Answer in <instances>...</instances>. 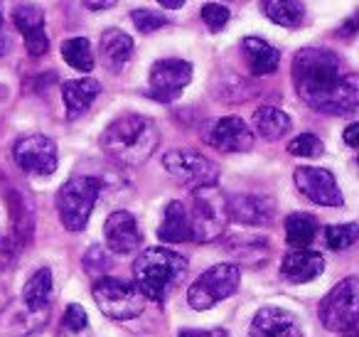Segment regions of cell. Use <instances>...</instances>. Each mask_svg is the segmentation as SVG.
<instances>
[{
	"label": "cell",
	"instance_id": "9c48e42d",
	"mask_svg": "<svg viewBox=\"0 0 359 337\" xmlns=\"http://www.w3.org/2000/svg\"><path fill=\"white\" fill-rule=\"evenodd\" d=\"M163 168L168 170L170 178H175L177 183L187 185V187H210L217 185L219 180V165L212 158L202 155L200 150H170L163 155Z\"/></svg>",
	"mask_w": 359,
	"mask_h": 337
},
{
	"label": "cell",
	"instance_id": "2e32d148",
	"mask_svg": "<svg viewBox=\"0 0 359 337\" xmlns=\"http://www.w3.org/2000/svg\"><path fill=\"white\" fill-rule=\"evenodd\" d=\"M13 25L22 32L25 37V47L30 57H42L50 50V37L45 30V11L40 6H18L13 11Z\"/></svg>",
	"mask_w": 359,
	"mask_h": 337
},
{
	"label": "cell",
	"instance_id": "3957f363",
	"mask_svg": "<svg viewBox=\"0 0 359 337\" xmlns=\"http://www.w3.org/2000/svg\"><path fill=\"white\" fill-rule=\"evenodd\" d=\"M187 276V258L163 246H150L133 263V286L145 300L163 303Z\"/></svg>",
	"mask_w": 359,
	"mask_h": 337
},
{
	"label": "cell",
	"instance_id": "8fae6325",
	"mask_svg": "<svg viewBox=\"0 0 359 337\" xmlns=\"http://www.w3.org/2000/svg\"><path fill=\"white\" fill-rule=\"evenodd\" d=\"M13 158H15L18 168L27 175H35V178H50L57 170V145L52 138L40 133L25 136L15 143L13 148Z\"/></svg>",
	"mask_w": 359,
	"mask_h": 337
},
{
	"label": "cell",
	"instance_id": "5bb4252c",
	"mask_svg": "<svg viewBox=\"0 0 359 337\" xmlns=\"http://www.w3.org/2000/svg\"><path fill=\"white\" fill-rule=\"evenodd\" d=\"M226 209H229V219L246 227H269L276 219V202L266 194H234L226 197Z\"/></svg>",
	"mask_w": 359,
	"mask_h": 337
},
{
	"label": "cell",
	"instance_id": "bcb514c9",
	"mask_svg": "<svg viewBox=\"0 0 359 337\" xmlns=\"http://www.w3.org/2000/svg\"><path fill=\"white\" fill-rule=\"evenodd\" d=\"M349 337H354V335H349Z\"/></svg>",
	"mask_w": 359,
	"mask_h": 337
},
{
	"label": "cell",
	"instance_id": "d4e9b609",
	"mask_svg": "<svg viewBox=\"0 0 359 337\" xmlns=\"http://www.w3.org/2000/svg\"><path fill=\"white\" fill-rule=\"evenodd\" d=\"M256 86L249 79L234 74V72H219V74L212 79V94L222 101H229V104H239V101H249L251 96H256Z\"/></svg>",
	"mask_w": 359,
	"mask_h": 337
},
{
	"label": "cell",
	"instance_id": "ee69618b",
	"mask_svg": "<svg viewBox=\"0 0 359 337\" xmlns=\"http://www.w3.org/2000/svg\"><path fill=\"white\" fill-rule=\"evenodd\" d=\"M0 30H3V13H0Z\"/></svg>",
	"mask_w": 359,
	"mask_h": 337
},
{
	"label": "cell",
	"instance_id": "ab89813d",
	"mask_svg": "<svg viewBox=\"0 0 359 337\" xmlns=\"http://www.w3.org/2000/svg\"><path fill=\"white\" fill-rule=\"evenodd\" d=\"M354 32H357V18H349V20L344 22V25L337 30V35L339 37H347V40H349V37H352Z\"/></svg>",
	"mask_w": 359,
	"mask_h": 337
},
{
	"label": "cell",
	"instance_id": "836d02e7",
	"mask_svg": "<svg viewBox=\"0 0 359 337\" xmlns=\"http://www.w3.org/2000/svg\"><path fill=\"white\" fill-rule=\"evenodd\" d=\"M89 327V317H86V310L79 305V303H72L65 310V320H62V330L72 332V335H79Z\"/></svg>",
	"mask_w": 359,
	"mask_h": 337
},
{
	"label": "cell",
	"instance_id": "4fadbf2b",
	"mask_svg": "<svg viewBox=\"0 0 359 337\" xmlns=\"http://www.w3.org/2000/svg\"><path fill=\"white\" fill-rule=\"evenodd\" d=\"M205 138L222 153H249L254 148V133L239 116H224L210 124Z\"/></svg>",
	"mask_w": 359,
	"mask_h": 337
},
{
	"label": "cell",
	"instance_id": "d590c367",
	"mask_svg": "<svg viewBox=\"0 0 359 337\" xmlns=\"http://www.w3.org/2000/svg\"><path fill=\"white\" fill-rule=\"evenodd\" d=\"M109 266H111V258L104 251V246H91L89 253L84 256V268L89 273H94V276H101Z\"/></svg>",
	"mask_w": 359,
	"mask_h": 337
},
{
	"label": "cell",
	"instance_id": "ffe728a7",
	"mask_svg": "<svg viewBox=\"0 0 359 337\" xmlns=\"http://www.w3.org/2000/svg\"><path fill=\"white\" fill-rule=\"evenodd\" d=\"M241 55L249 65V72L256 77L273 74L280 65V50H276L271 42L261 40V37H244L241 40Z\"/></svg>",
	"mask_w": 359,
	"mask_h": 337
},
{
	"label": "cell",
	"instance_id": "f35d334b",
	"mask_svg": "<svg viewBox=\"0 0 359 337\" xmlns=\"http://www.w3.org/2000/svg\"><path fill=\"white\" fill-rule=\"evenodd\" d=\"M357 133H359V124H349L347 128H344V143H347L349 148H357Z\"/></svg>",
	"mask_w": 359,
	"mask_h": 337
},
{
	"label": "cell",
	"instance_id": "f546056e",
	"mask_svg": "<svg viewBox=\"0 0 359 337\" xmlns=\"http://www.w3.org/2000/svg\"><path fill=\"white\" fill-rule=\"evenodd\" d=\"M62 57L65 62L76 72H91L94 70V50L86 37H69L62 42Z\"/></svg>",
	"mask_w": 359,
	"mask_h": 337
},
{
	"label": "cell",
	"instance_id": "d6986e66",
	"mask_svg": "<svg viewBox=\"0 0 359 337\" xmlns=\"http://www.w3.org/2000/svg\"><path fill=\"white\" fill-rule=\"evenodd\" d=\"M101 94V84L91 77H81V79H69L62 84V99H65L67 119L74 121L81 114L89 111V106Z\"/></svg>",
	"mask_w": 359,
	"mask_h": 337
},
{
	"label": "cell",
	"instance_id": "cb8c5ba5",
	"mask_svg": "<svg viewBox=\"0 0 359 337\" xmlns=\"http://www.w3.org/2000/svg\"><path fill=\"white\" fill-rule=\"evenodd\" d=\"M52 288H55V278H52L50 268H37L30 276V281L22 288V305L27 312H45L52 300Z\"/></svg>",
	"mask_w": 359,
	"mask_h": 337
},
{
	"label": "cell",
	"instance_id": "ac0fdd59",
	"mask_svg": "<svg viewBox=\"0 0 359 337\" xmlns=\"http://www.w3.org/2000/svg\"><path fill=\"white\" fill-rule=\"evenodd\" d=\"M325 271L323 253L310 249H293L280 261V276L288 283H310Z\"/></svg>",
	"mask_w": 359,
	"mask_h": 337
},
{
	"label": "cell",
	"instance_id": "4316f807",
	"mask_svg": "<svg viewBox=\"0 0 359 337\" xmlns=\"http://www.w3.org/2000/svg\"><path fill=\"white\" fill-rule=\"evenodd\" d=\"M259 8L273 25L298 27L305 18V6L300 0H259Z\"/></svg>",
	"mask_w": 359,
	"mask_h": 337
},
{
	"label": "cell",
	"instance_id": "277c9868",
	"mask_svg": "<svg viewBox=\"0 0 359 337\" xmlns=\"http://www.w3.org/2000/svg\"><path fill=\"white\" fill-rule=\"evenodd\" d=\"M187 207L190 217V232L195 244H210L224 234L229 224V209H226V194L217 185L192 190Z\"/></svg>",
	"mask_w": 359,
	"mask_h": 337
},
{
	"label": "cell",
	"instance_id": "f1b7e54d",
	"mask_svg": "<svg viewBox=\"0 0 359 337\" xmlns=\"http://www.w3.org/2000/svg\"><path fill=\"white\" fill-rule=\"evenodd\" d=\"M226 251L234 253L239 261L264 263L269 258V239L266 237H229Z\"/></svg>",
	"mask_w": 359,
	"mask_h": 337
},
{
	"label": "cell",
	"instance_id": "7c38bea8",
	"mask_svg": "<svg viewBox=\"0 0 359 337\" xmlns=\"http://www.w3.org/2000/svg\"><path fill=\"white\" fill-rule=\"evenodd\" d=\"M293 180L298 192L308 197L313 204H320V207H342L344 204L342 190H339L337 180L330 170L300 165V168H295Z\"/></svg>",
	"mask_w": 359,
	"mask_h": 337
},
{
	"label": "cell",
	"instance_id": "44dd1931",
	"mask_svg": "<svg viewBox=\"0 0 359 337\" xmlns=\"http://www.w3.org/2000/svg\"><path fill=\"white\" fill-rule=\"evenodd\" d=\"M8 199V207H11L13 217V237H15L18 246H27L32 242V229H35V214H32V204L25 194L18 187L3 190Z\"/></svg>",
	"mask_w": 359,
	"mask_h": 337
},
{
	"label": "cell",
	"instance_id": "30bf717a",
	"mask_svg": "<svg viewBox=\"0 0 359 337\" xmlns=\"http://www.w3.org/2000/svg\"><path fill=\"white\" fill-rule=\"evenodd\" d=\"M190 81H192V65L187 60H177V57L158 60L150 67L148 96H153L160 104H172L190 86Z\"/></svg>",
	"mask_w": 359,
	"mask_h": 337
},
{
	"label": "cell",
	"instance_id": "60d3db41",
	"mask_svg": "<svg viewBox=\"0 0 359 337\" xmlns=\"http://www.w3.org/2000/svg\"><path fill=\"white\" fill-rule=\"evenodd\" d=\"M160 6L168 8V11H177V8H182L187 3V0H158Z\"/></svg>",
	"mask_w": 359,
	"mask_h": 337
},
{
	"label": "cell",
	"instance_id": "e575fe53",
	"mask_svg": "<svg viewBox=\"0 0 359 337\" xmlns=\"http://www.w3.org/2000/svg\"><path fill=\"white\" fill-rule=\"evenodd\" d=\"M200 18L212 32H219L229 22V11L222 3H207V6H202Z\"/></svg>",
	"mask_w": 359,
	"mask_h": 337
},
{
	"label": "cell",
	"instance_id": "484cf974",
	"mask_svg": "<svg viewBox=\"0 0 359 337\" xmlns=\"http://www.w3.org/2000/svg\"><path fill=\"white\" fill-rule=\"evenodd\" d=\"M293 121L285 111L276 106H261L254 111V131L266 140H280L290 131Z\"/></svg>",
	"mask_w": 359,
	"mask_h": 337
},
{
	"label": "cell",
	"instance_id": "e0dca14e",
	"mask_svg": "<svg viewBox=\"0 0 359 337\" xmlns=\"http://www.w3.org/2000/svg\"><path fill=\"white\" fill-rule=\"evenodd\" d=\"M249 337H303V330H300V322L293 312L276 305H266L251 320Z\"/></svg>",
	"mask_w": 359,
	"mask_h": 337
},
{
	"label": "cell",
	"instance_id": "603a6c76",
	"mask_svg": "<svg viewBox=\"0 0 359 337\" xmlns=\"http://www.w3.org/2000/svg\"><path fill=\"white\" fill-rule=\"evenodd\" d=\"M158 239L160 242H170V244L192 242L187 207L180 202V199H172V202H168V207H165L163 224L158 227Z\"/></svg>",
	"mask_w": 359,
	"mask_h": 337
},
{
	"label": "cell",
	"instance_id": "7402d4cb",
	"mask_svg": "<svg viewBox=\"0 0 359 337\" xmlns=\"http://www.w3.org/2000/svg\"><path fill=\"white\" fill-rule=\"evenodd\" d=\"M99 52L111 72H121L133 57V37L126 35L118 27H109L99 40Z\"/></svg>",
	"mask_w": 359,
	"mask_h": 337
},
{
	"label": "cell",
	"instance_id": "9a60e30c",
	"mask_svg": "<svg viewBox=\"0 0 359 337\" xmlns=\"http://www.w3.org/2000/svg\"><path fill=\"white\" fill-rule=\"evenodd\" d=\"M104 242L109 251L130 253L143 244V232H140L133 214L118 209V212H111L104 222Z\"/></svg>",
	"mask_w": 359,
	"mask_h": 337
},
{
	"label": "cell",
	"instance_id": "83f0119b",
	"mask_svg": "<svg viewBox=\"0 0 359 337\" xmlns=\"http://www.w3.org/2000/svg\"><path fill=\"white\" fill-rule=\"evenodd\" d=\"M318 219L308 212H293L285 217V242L293 249H308L318 237Z\"/></svg>",
	"mask_w": 359,
	"mask_h": 337
},
{
	"label": "cell",
	"instance_id": "5b68a950",
	"mask_svg": "<svg viewBox=\"0 0 359 337\" xmlns=\"http://www.w3.org/2000/svg\"><path fill=\"white\" fill-rule=\"evenodd\" d=\"M101 194V180L91 175L69 178L57 190V214L67 232H81L89 224V217Z\"/></svg>",
	"mask_w": 359,
	"mask_h": 337
},
{
	"label": "cell",
	"instance_id": "7bdbcfd3",
	"mask_svg": "<svg viewBox=\"0 0 359 337\" xmlns=\"http://www.w3.org/2000/svg\"><path fill=\"white\" fill-rule=\"evenodd\" d=\"M177 337H212L210 332H205V330H182Z\"/></svg>",
	"mask_w": 359,
	"mask_h": 337
},
{
	"label": "cell",
	"instance_id": "8992f818",
	"mask_svg": "<svg viewBox=\"0 0 359 337\" xmlns=\"http://www.w3.org/2000/svg\"><path fill=\"white\" fill-rule=\"evenodd\" d=\"M99 310L104 312L109 320L126 322L135 320L138 315H143L145 310V298L138 293V288L128 281H121L114 276H99L91 288Z\"/></svg>",
	"mask_w": 359,
	"mask_h": 337
},
{
	"label": "cell",
	"instance_id": "4dcf8cb0",
	"mask_svg": "<svg viewBox=\"0 0 359 337\" xmlns=\"http://www.w3.org/2000/svg\"><path fill=\"white\" fill-rule=\"evenodd\" d=\"M359 239V224L347 222V224H332V227L325 229V242L332 251H344V249H352Z\"/></svg>",
	"mask_w": 359,
	"mask_h": 337
},
{
	"label": "cell",
	"instance_id": "7a4b0ae2",
	"mask_svg": "<svg viewBox=\"0 0 359 337\" xmlns=\"http://www.w3.org/2000/svg\"><path fill=\"white\" fill-rule=\"evenodd\" d=\"M99 145L111 160L126 168H138L148 163L150 155L160 145V131L153 119L140 114H126L118 116L106 126L101 133Z\"/></svg>",
	"mask_w": 359,
	"mask_h": 337
},
{
	"label": "cell",
	"instance_id": "1f68e13d",
	"mask_svg": "<svg viewBox=\"0 0 359 337\" xmlns=\"http://www.w3.org/2000/svg\"><path fill=\"white\" fill-rule=\"evenodd\" d=\"M288 153L295 155V158H320V155L325 153V145L318 136L300 133L288 143Z\"/></svg>",
	"mask_w": 359,
	"mask_h": 337
},
{
	"label": "cell",
	"instance_id": "74e56055",
	"mask_svg": "<svg viewBox=\"0 0 359 337\" xmlns=\"http://www.w3.org/2000/svg\"><path fill=\"white\" fill-rule=\"evenodd\" d=\"M116 3L118 0H84V8H89V11H109Z\"/></svg>",
	"mask_w": 359,
	"mask_h": 337
},
{
	"label": "cell",
	"instance_id": "f6af8a7d",
	"mask_svg": "<svg viewBox=\"0 0 359 337\" xmlns=\"http://www.w3.org/2000/svg\"><path fill=\"white\" fill-rule=\"evenodd\" d=\"M234 3H244V0H234Z\"/></svg>",
	"mask_w": 359,
	"mask_h": 337
},
{
	"label": "cell",
	"instance_id": "b9f144b4",
	"mask_svg": "<svg viewBox=\"0 0 359 337\" xmlns=\"http://www.w3.org/2000/svg\"><path fill=\"white\" fill-rule=\"evenodd\" d=\"M8 50H11V37L0 30V55H8Z\"/></svg>",
	"mask_w": 359,
	"mask_h": 337
},
{
	"label": "cell",
	"instance_id": "52a82bcc",
	"mask_svg": "<svg viewBox=\"0 0 359 337\" xmlns=\"http://www.w3.org/2000/svg\"><path fill=\"white\" fill-rule=\"evenodd\" d=\"M241 283V268L236 263H217L207 268L187 291V303L192 310H210L217 303L234 296Z\"/></svg>",
	"mask_w": 359,
	"mask_h": 337
},
{
	"label": "cell",
	"instance_id": "ba28073f",
	"mask_svg": "<svg viewBox=\"0 0 359 337\" xmlns=\"http://www.w3.org/2000/svg\"><path fill=\"white\" fill-rule=\"evenodd\" d=\"M320 320L330 332H352L359 322V283L354 276L339 281L320 303Z\"/></svg>",
	"mask_w": 359,
	"mask_h": 337
},
{
	"label": "cell",
	"instance_id": "8d00e7d4",
	"mask_svg": "<svg viewBox=\"0 0 359 337\" xmlns=\"http://www.w3.org/2000/svg\"><path fill=\"white\" fill-rule=\"evenodd\" d=\"M18 256V249L13 246V239H0V271H6L8 266H13Z\"/></svg>",
	"mask_w": 359,
	"mask_h": 337
},
{
	"label": "cell",
	"instance_id": "d6a6232c",
	"mask_svg": "<svg viewBox=\"0 0 359 337\" xmlns=\"http://www.w3.org/2000/svg\"><path fill=\"white\" fill-rule=\"evenodd\" d=\"M130 20H133V25L138 27L143 35H150V32L160 30V27L168 25V18L163 15V13H155V11H133L130 13Z\"/></svg>",
	"mask_w": 359,
	"mask_h": 337
},
{
	"label": "cell",
	"instance_id": "6da1fadb",
	"mask_svg": "<svg viewBox=\"0 0 359 337\" xmlns=\"http://www.w3.org/2000/svg\"><path fill=\"white\" fill-rule=\"evenodd\" d=\"M290 74H293L298 96L313 111L330 116H349L357 111L359 79L332 50H325V47L298 50Z\"/></svg>",
	"mask_w": 359,
	"mask_h": 337
}]
</instances>
